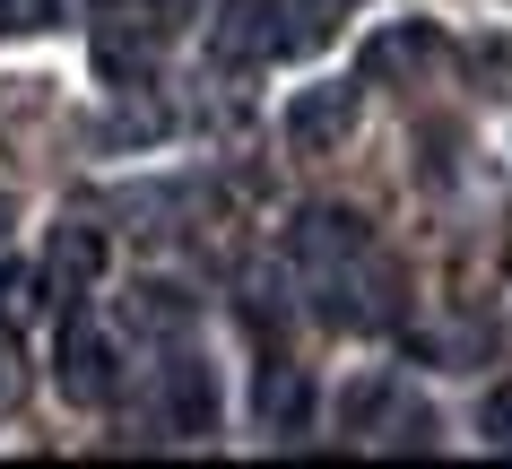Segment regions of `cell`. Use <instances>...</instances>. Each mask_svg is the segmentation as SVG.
Returning a JSON list of instances; mask_svg holds the SVG:
<instances>
[{"label":"cell","mask_w":512,"mask_h":469,"mask_svg":"<svg viewBox=\"0 0 512 469\" xmlns=\"http://www.w3.org/2000/svg\"><path fill=\"white\" fill-rule=\"evenodd\" d=\"M287 252H296L313 278H339L348 261H365V252H374V235H365V218H356V209H304L296 235H287Z\"/></svg>","instance_id":"cell-1"},{"label":"cell","mask_w":512,"mask_h":469,"mask_svg":"<svg viewBox=\"0 0 512 469\" xmlns=\"http://www.w3.org/2000/svg\"><path fill=\"white\" fill-rule=\"evenodd\" d=\"M113 383H122V357H113V339L96 322H61V400H79V409H105Z\"/></svg>","instance_id":"cell-2"},{"label":"cell","mask_w":512,"mask_h":469,"mask_svg":"<svg viewBox=\"0 0 512 469\" xmlns=\"http://www.w3.org/2000/svg\"><path fill=\"white\" fill-rule=\"evenodd\" d=\"M348 131H356V87L348 79H322V87H304L296 105H287V139H296L304 157L348 148Z\"/></svg>","instance_id":"cell-3"},{"label":"cell","mask_w":512,"mask_h":469,"mask_svg":"<svg viewBox=\"0 0 512 469\" xmlns=\"http://www.w3.org/2000/svg\"><path fill=\"white\" fill-rule=\"evenodd\" d=\"M287 9L278 0H226V18H217V61H270L296 44V27H278Z\"/></svg>","instance_id":"cell-4"},{"label":"cell","mask_w":512,"mask_h":469,"mask_svg":"<svg viewBox=\"0 0 512 469\" xmlns=\"http://www.w3.org/2000/svg\"><path fill=\"white\" fill-rule=\"evenodd\" d=\"M105 261H113V244H105V226H87V218H61L53 244H44V278H53L61 296L96 287V278H105Z\"/></svg>","instance_id":"cell-5"},{"label":"cell","mask_w":512,"mask_h":469,"mask_svg":"<svg viewBox=\"0 0 512 469\" xmlns=\"http://www.w3.org/2000/svg\"><path fill=\"white\" fill-rule=\"evenodd\" d=\"M157 409H165V426L174 435H209L217 426V383H209V365L200 357H174L157 374Z\"/></svg>","instance_id":"cell-6"},{"label":"cell","mask_w":512,"mask_h":469,"mask_svg":"<svg viewBox=\"0 0 512 469\" xmlns=\"http://www.w3.org/2000/svg\"><path fill=\"white\" fill-rule=\"evenodd\" d=\"M434 61H443V35H434V27H417V18H408V27H382L374 44H365V70H374V79H391V87L426 79Z\"/></svg>","instance_id":"cell-7"},{"label":"cell","mask_w":512,"mask_h":469,"mask_svg":"<svg viewBox=\"0 0 512 469\" xmlns=\"http://www.w3.org/2000/svg\"><path fill=\"white\" fill-rule=\"evenodd\" d=\"M252 409H261L270 435H304V426H313V383H304V365H261Z\"/></svg>","instance_id":"cell-8"},{"label":"cell","mask_w":512,"mask_h":469,"mask_svg":"<svg viewBox=\"0 0 512 469\" xmlns=\"http://www.w3.org/2000/svg\"><path fill=\"white\" fill-rule=\"evenodd\" d=\"M122 322L148 331V339H165V331H183V322H191V296H183V287H165V278H139L131 296H122Z\"/></svg>","instance_id":"cell-9"},{"label":"cell","mask_w":512,"mask_h":469,"mask_svg":"<svg viewBox=\"0 0 512 469\" xmlns=\"http://www.w3.org/2000/svg\"><path fill=\"white\" fill-rule=\"evenodd\" d=\"M469 79H478L486 96H512V35H486V44H469Z\"/></svg>","instance_id":"cell-10"},{"label":"cell","mask_w":512,"mask_h":469,"mask_svg":"<svg viewBox=\"0 0 512 469\" xmlns=\"http://www.w3.org/2000/svg\"><path fill=\"white\" fill-rule=\"evenodd\" d=\"M61 0H0V35H53Z\"/></svg>","instance_id":"cell-11"},{"label":"cell","mask_w":512,"mask_h":469,"mask_svg":"<svg viewBox=\"0 0 512 469\" xmlns=\"http://www.w3.org/2000/svg\"><path fill=\"white\" fill-rule=\"evenodd\" d=\"M27 409V365H18V339L0 331V417H18Z\"/></svg>","instance_id":"cell-12"},{"label":"cell","mask_w":512,"mask_h":469,"mask_svg":"<svg viewBox=\"0 0 512 469\" xmlns=\"http://www.w3.org/2000/svg\"><path fill=\"white\" fill-rule=\"evenodd\" d=\"M27 296H35V278L0 261V331H18V322H27Z\"/></svg>","instance_id":"cell-13"},{"label":"cell","mask_w":512,"mask_h":469,"mask_svg":"<svg viewBox=\"0 0 512 469\" xmlns=\"http://www.w3.org/2000/svg\"><path fill=\"white\" fill-rule=\"evenodd\" d=\"M478 435L495 443V452H512V383H504V391H486V409H478Z\"/></svg>","instance_id":"cell-14"},{"label":"cell","mask_w":512,"mask_h":469,"mask_svg":"<svg viewBox=\"0 0 512 469\" xmlns=\"http://www.w3.org/2000/svg\"><path fill=\"white\" fill-rule=\"evenodd\" d=\"M96 9H105V18H157L165 0H96Z\"/></svg>","instance_id":"cell-15"},{"label":"cell","mask_w":512,"mask_h":469,"mask_svg":"<svg viewBox=\"0 0 512 469\" xmlns=\"http://www.w3.org/2000/svg\"><path fill=\"white\" fill-rule=\"evenodd\" d=\"M9 218H18V209H9V192H0V235H9Z\"/></svg>","instance_id":"cell-16"}]
</instances>
